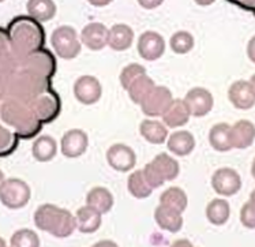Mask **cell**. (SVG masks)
I'll return each instance as SVG.
<instances>
[{
	"instance_id": "obj_27",
	"label": "cell",
	"mask_w": 255,
	"mask_h": 247,
	"mask_svg": "<svg viewBox=\"0 0 255 247\" xmlns=\"http://www.w3.org/2000/svg\"><path fill=\"white\" fill-rule=\"evenodd\" d=\"M139 132L146 141L153 145H161L168 138L167 126L158 121H150V119L143 121L139 126Z\"/></svg>"
},
{
	"instance_id": "obj_26",
	"label": "cell",
	"mask_w": 255,
	"mask_h": 247,
	"mask_svg": "<svg viewBox=\"0 0 255 247\" xmlns=\"http://www.w3.org/2000/svg\"><path fill=\"white\" fill-rule=\"evenodd\" d=\"M86 204L99 211L101 215H105L114 208V195L105 187H94L88 193Z\"/></svg>"
},
{
	"instance_id": "obj_10",
	"label": "cell",
	"mask_w": 255,
	"mask_h": 247,
	"mask_svg": "<svg viewBox=\"0 0 255 247\" xmlns=\"http://www.w3.org/2000/svg\"><path fill=\"white\" fill-rule=\"evenodd\" d=\"M136 49L142 59L153 62V60L161 58L165 52V40L157 32L147 30L139 36Z\"/></svg>"
},
{
	"instance_id": "obj_47",
	"label": "cell",
	"mask_w": 255,
	"mask_h": 247,
	"mask_svg": "<svg viewBox=\"0 0 255 247\" xmlns=\"http://www.w3.org/2000/svg\"><path fill=\"white\" fill-rule=\"evenodd\" d=\"M247 7H255V0H240Z\"/></svg>"
},
{
	"instance_id": "obj_14",
	"label": "cell",
	"mask_w": 255,
	"mask_h": 247,
	"mask_svg": "<svg viewBox=\"0 0 255 247\" xmlns=\"http://www.w3.org/2000/svg\"><path fill=\"white\" fill-rule=\"evenodd\" d=\"M89 145L88 134L81 128L68 130L62 137V153L68 158H77L82 156Z\"/></svg>"
},
{
	"instance_id": "obj_35",
	"label": "cell",
	"mask_w": 255,
	"mask_h": 247,
	"mask_svg": "<svg viewBox=\"0 0 255 247\" xmlns=\"http://www.w3.org/2000/svg\"><path fill=\"white\" fill-rule=\"evenodd\" d=\"M127 187H128V191L131 193V195L138 198V200L147 198L151 194V191H153V189L149 186V183L146 182L142 171H135V172H132L128 176Z\"/></svg>"
},
{
	"instance_id": "obj_19",
	"label": "cell",
	"mask_w": 255,
	"mask_h": 247,
	"mask_svg": "<svg viewBox=\"0 0 255 247\" xmlns=\"http://www.w3.org/2000/svg\"><path fill=\"white\" fill-rule=\"evenodd\" d=\"M154 220L161 230L172 234L179 232L183 227L182 213L164 205L157 206V209L154 211Z\"/></svg>"
},
{
	"instance_id": "obj_37",
	"label": "cell",
	"mask_w": 255,
	"mask_h": 247,
	"mask_svg": "<svg viewBox=\"0 0 255 247\" xmlns=\"http://www.w3.org/2000/svg\"><path fill=\"white\" fill-rule=\"evenodd\" d=\"M10 245L12 247H38L40 238L34 231L23 228L14 232V235L11 237Z\"/></svg>"
},
{
	"instance_id": "obj_16",
	"label": "cell",
	"mask_w": 255,
	"mask_h": 247,
	"mask_svg": "<svg viewBox=\"0 0 255 247\" xmlns=\"http://www.w3.org/2000/svg\"><path fill=\"white\" fill-rule=\"evenodd\" d=\"M228 99L232 106L238 110H250L255 106V96L251 89L250 82L247 81H236L231 85L228 90Z\"/></svg>"
},
{
	"instance_id": "obj_25",
	"label": "cell",
	"mask_w": 255,
	"mask_h": 247,
	"mask_svg": "<svg viewBox=\"0 0 255 247\" xmlns=\"http://www.w3.org/2000/svg\"><path fill=\"white\" fill-rule=\"evenodd\" d=\"M0 66L10 71H15L22 67V60L16 58L12 52L8 32L1 27H0Z\"/></svg>"
},
{
	"instance_id": "obj_5",
	"label": "cell",
	"mask_w": 255,
	"mask_h": 247,
	"mask_svg": "<svg viewBox=\"0 0 255 247\" xmlns=\"http://www.w3.org/2000/svg\"><path fill=\"white\" fill-rule=\"evenodd\" d=\"M31 190L29 184L21 179H7L0 186V202L12 211L25 208L29 204Z\"/></svg>"
},
{
	"instance_id": "obj_39",
	"label": "cell",
	"mask_w": 255,
	"mask_h": 247,
	"mask_svg": "<svg viewBox=\"0 0 255 247\" xmlns=\"http://www.w3.org/2000/svg\"><path fill=\"white\" fill-rule=\"evenodd\" d=\"M18 145V135L0 124V156H8L15 150Z\"/></svg>"
},
{
	"instance_id": "obj_22",
	"label": "cell",
	"mask_w": 255,
	"mask_h": 247,
	"mask_svg": "<svg viewBox=\"0 0 255 247\" xmlns=\"http://www.w3.org/2000/svg\"><path fill=\"white\" fill-rule=\"evenodd\" d=\"M101 213L92 206H82L77 211V228L82 234H93L101 227Z\"/></svg>"
},
{
	"instance_id": "obj_38",
	"label": "cell",
	"mask_w": 255,
	"mask_h": 247,
	"mask_svg": "<svg viewBox=\"0 0 255 247\" xmlns=\"http://www.w3.org/2000/svg\"><path fill=\"white\" fill-rule=\"evenodd\" d=\"M145 74L146 69L143 66L138 63H131L122 70V73H120V84H122V86L126 90H128L131 85L134 84L139 77L145 75Z\"/></svg>"
},
{
	"instance_id": "obj_11",
	"label": "cell",
	"mask_w": 255,
	"mask_h": 247,
	"mask_svg": "<svg viewBox=\"0 0 255 247\" xmlns=\"http://www.w3.org/2000/svg\"><path fill=\"white\" fill-rule=\"evenodd\" d=\"M173 101L171 90L165 86H156L150 95L147 96L145 101L141 104L142 112L146 116H162V114L168 110Z\"/></svg>"
},
{
	"instance_id": "obj_44",
	"label": "cell",
	"mask_w": 255,
	"mask_h": 247,
	"mask_svg": "<svg viewBox=\"0 0 255 247\" xmlns=\"http://www.w3.org/2000/svg\"><path fill=\"white\" fill-rule=\"evenodd\" d=\"M247 56L250 59L253 63H255V36L251 37V40L249 41L247 45Z\"/></svg>"
},
{
	"instance_id": "obj_42",
	"label": "cell",
	"mask_w": 255,
	"mask_h": 247,
	"mask_svg": "<svg viewBox=\"0 0 255 247\" xmlns=\"http://www.w3.org/2000/svg\"><path fill=\"white\" fill-rule=\"evenodd\" d=\"M11 73L12 71L0 66V100H5L8 96V84H10Z\"/></svg>"
},
{
	"instance_id": "obj_40",
	"label": "cell",
	"mask_w": 255,
	"mask_h": 247,
	"mask_svg": "<svg viewBox=\"0 0 255 247\" xmlns=\"http://www.w3.org/2000/svg\"><path fill=\"white\" fill-rule=\"evenodd\" d=\"M143 176H145L146 182L149 183L151 189H157V187H161L162 184L165 183V179L161 175V172L156 168V165L153 163L146 164L145 168L142 169Z\"/></svg>"
},
{
	"instance_id": "obj_46",
	"label": "cell",
	"mask_w": 255,
	"mask_h": 247,
	"mask_svg": "<svg viewBox=\"0 0 255 247\" xmlns=\"http://www.w3.org/2000/svg\"><path fill=\"white\" fill-rule=\"evenodd\" d=\"M198 5H210L213 4L216 0H194Z\"/></svg>"
},
{
	"instance_id": "obj_34",
	"label": "cell",
	"mask_w": 255,
	"mask_h": 247,
	"mask_svg": "<svg viewBox=\"0 0 255 247\" xmlns=\"http://www.w3.org/2000/svg\"><path fill=\"white\" fill-rule=\"evenodd\" d=\"M151 163L156 165V168L161 172V175L165 179V182L169 180H175L179 176L180 172V167L179 163L173 157H171L167 153H160L156 157L153 158Z\"/></svg>"
},
{
	"instance_id": "obj_21",
	"label": "cell",
	"mask_w": 255,
	"mask_h": 247,
	"mask_svg": "<svg viewBox=\"0 0 255 247\" xmlns=\"http://www.w3.org/2000/svg\"><path fill=\"white\" fill-rule=\"evenodd\" d=\"M134 41V30L128 25L118 23L110 29L108 45L114 51H126L132 45Z\"/></svg>"
},
{
	"instance_id": "obj_45",
	"label": "cell",
	"mask_w": 255,
	"mask_h": 247,
	"mask_svg": "<svg viewBox=\"0 0 255 247\" xmlns=\"http://www.w3.org/2000/svg\"><path fill=\"white\" fill-rule=\"evenodd\" d=\"M88 1L92 5H96V7H104V5L111 4L114 0H88Z\"/></svg>"
},
{
	"instance_id": "obj_7",
	"label": "cell",
	"mask_w": 255,
	"mask_h": 247,
	"mask_svg": "<svg viewBox=\"0 0 255 247\" xmlns=\"http://www.w3.org/2000/svg\"><path fill=\"white\" fill-rule=\"evenodd\" d=\"M21 69L30 70L33 73L49 79L55 73L56 62H55L52 53L48 49L41 48V49H37L34 52L29 53L26 58L23 59Z\"/></svg>"
},
{
	"instance_id": "obj_2",
	"label": "cell",
	"mask_w": 255,
	"mask_h": 247,
	"mask_svg": "<svg viewBox=\"0 0 255 247\" xmlns=\"http://www.w3.org/2000/svg\"><path fill=\"white\" fill-rule=\"evenodd\" d=\"M0 118L5 124L14 128L19 138H31L41 130L42 123L29 106V103L7 97L0 106Z\"/></svg>"
},
{
	"instance_id": "obj_9",
	"label": "cell",
	"mask_w": 255,
	"mask_h": 247,
	"mask_svg": "<svg viewBox=\"0 0 255 247\" xmlns=\"http://www.w3.org/2000/svg\"><path fill=\"white\" fill-rule=\"evenodd\" d=\"M212 187L219 195L232 197L242 189V178L234 168H220L212 176Z\"/></svg>"
},
{
	"instance_id": "obj_18",
	"label": "cell",
	"mask_w": 255,
	"mask_h": 247,
	"mask_svg": "<svg viewBox=\"0 0 255 247\" xmlns=\"http://www.w3.org/2000/svg\"><path fill=\"white\" fill-rule=\"evenodd\" d=\"M232 147L246 149L255 141V124L250 121H239L231 126Z\"/></svg>"
},
{
	"instance_id": "obj_43",
	"label": "cell",
	"mask_w": 255,
	"mask_h": 247,
	"mask_svg": "<svg viewBox=\"0 0 255 247\" xmlns=\"http://www.w3.org/2000/svg\"><path fill=\"white\" fill-rule=\"evenodd\" d=\"M139 5H142L146 10H153V8H157L164 3V0H136Z\"/></svg>"
},
{
	"instance_id": "obj_52",
	"label": "cell",
	"mask_w": 255,
	"mask_h": 247,
	"mask_svg": "<svg viewBox=\"0 0 255 247\" xmlns=\"http://www.w3.org/2000/svg\"><path fill=\"white\" fill-rule=\"evenodd\" d=\"M250 198H251L250 201H253V202H254V204H255V190H254V191H253V193H251Z\"/></svg>"
},
{
	"instance_id": "obj_12",
	"label": "cell",
	"mask_w": 255,
	"mask_h": 247,
	"mask_svg": "<svg viewBox=\"0 0 255 247\" xmlns=\"http://www.w3.org/2000/svg\"><path fill=\"white\" fill-rule=\"evenodd\" d=\"M107 161L115 171L128 172L135 167V152L125 143H115L107 152Z\"/></svg>"
},
{
	"instance_id": "obj_4",
	"label": "cell",
	"mask_w": 255,
	"mask_h": 247,
	"mask_svg": "<svg viewBox=\"0 0 255 247\" xmlns=\"http://www.w3.org/2000/svg\"><path fill=\"white\" fill-rule=\"evenodd\" d=\"M51 44L57 56L66 60L75 59L82 49V42L71 26L56 27L51 37Z\"/></svg>"
},
{
	"instance_id": "obj_23",
	"label": "cell",
	"mask_w": 255,
	"mask_h": 247,
	"mask_svg": "<svg viewBox=\"0 0 255 247\" xmlns=\"http://www.w3.org/2000/svg\"><path fill=\"white\" fill-rule=\"evenodd\" d=\"M209 142L217 152H228L232 147V138H231V126L227 123L214 124L209 132Z\"/></svg>"
},
{
	"instance_id": "obj_41",
	"label": "cell",
	"mask_w": 255,
	"mask_h": 247,
	"mask_svg": "<svg viewBox=\"0 0 255 247\" xmlns=\"http://www.w3.org/2000/svg\"><path fill=\"white\" fill-rule=\"evenodd\" d=\"M240 221L246 228L255 230V204L253 201H249L243 205L240 211Z\"/></svg>"
},
{
	"instance_id": "obj_36",
	"label": "cell",
	"mask_w": 255,
	"mask_h": 247,
	"mask_svg": "<svg viewBox=\"0 0 255 247\" xmlns=\"http://www.w3.org/2000/svg\"><path fill=\"white\" fill-rule=\"evenodd\" d=\"M194 37L191 33L186 32V30H180L172 34L171 40H169V47L177 55H186L194 48Z\"/></svg>"
},
{
	"instance_id": "obj_50",
	"label": "cell",
	"mask_w": 255,
	"mask_h": 247,
	"mask_svg": "<svg viewBox=\"0 0 255 247\" xmlns=\"http://www.w3.org/2000/svg\"><path fill=\"white\" fill-rule=\"evenodd\" d=\"M251 174H253V176H254L255 179V158L254 161H253V167H251Z\"/></svg>"
},
{
	"instance_id": "obj_49",
	"label": "cell",
	"mask_w": 255,
	"mask_h": 247,
	"mask_svg": "<svg viewBox=\"0 0 255 247\" xmlns=\"http://www.w3.org/2000/svg\"><path fill=\"white\" fill-rule=\"evenodd\" d=\"M5 179H4V174H3V171L0 169V186H1V183L4 182Z\"/></svg>"
},
{
	"instance_id": "obj_17",
	"label": "cell",
	"mask_w": 255,
	"mask_h": 247,
	"mask_svg": "<svg viewBox=\"0 0 255 247\" xmlns=\"http://www.w3.org/2000/svg\"><path fill=\"white\" fill-rule=\"evenodd\" d=\"M191 118L190 110H188L186 101L182 99H176L171 103L168 110L162 114V122L167 127L171 128H177L184 124H187Z\"/></svg>"
},
{
	"instance_id": "obj_20",
	"label": "cell",
	"mask_w": 255,
	"mask_h": 247,
	"mask_svg": "<svg viewBox=\"0 0 255 247\" xmlns=\"http://www.w3.org/2000/svg\"><path fill=\"white\" fill-rule=\"evenodd\" d=\"M167 146L169 152L184 157L195 149V138L190 131H175L167 138Z\"/></svg>"
},
{
	"instance_id": "obj_6",
	"label": "cell",
	"mask_w": 255,
	"mask_h": 247,
	"mask_svg": "<svg viewBox=\"0 0 255 247\" xmlns=\"http://www.w3.org/2000/svg\"><path fill=\"white\" fill-rule=\"evenodd\" d=\"M29 106L41 123H49L55 121L60 112V100L59 96L53 90H47L42 95L37 96L34 100L29 103Z\"/></svg>"
},
{
	"instance_id": "obj_32",
	"label": "cell",
	"mask_w": 255,
	"mask_h": 247,
	"mask_svg": "<svg viewBox=\"0 0 255 247\" xmlns=\"http://www.w3.org/2000/svg\"><path fill=\"white\" fill-rule=\"evenodd\" d=\"M160 205L168 206L183 213L188 205L187 194L179 187H169L160 195Z\"/></svg>"
},
{
	"instance_id": "obj_30",
	"label": "cell",
	"mask_w": 255,
	"mask_h": 247,
	"mask_svg": "<svg viewBox=\"0 0 255 247\" xmlns=\"http://www.w3.org/2000/svg\"><path fill=\"white\" fill-rule=\"evenodd\" d=\"M229 216H231V206L228 201L217 198L209 202L206 208V217L209 223H212L213 226H224L229 220Z\"/></svg>"
},
{
	"instance_id": "obj_1",
	"label": "cell",
	"mask_w": 255,
	"mask_h": 247,
	"mask_svg": "<svg viewBox=\"0 0 255 247\" xmlns=\"http://www.w3.org/2000/svg\"><path fill=\"white\" fill-rule=\"evenodd\" d=\"M7 32L12 52L22 62L29 53L41 49L44 45V29L40 22L33 19L31 16L21 15L14 18L7 27Z\"/></svg>"
},
{
	"instance_id": "obj_51",
	"label": "cell",
	"mask_w": 255,
	"mask_h": 247,
	"mask_svg": "<svg viewBox=\"0 0 255 247\" xmlns=\"http://www.w3.org/2000/svg\"><path fill=\"white\" fill-rule=\"evenodd\" d=\"M7 246V243H5V241L3 239V238H0V247H4Z\"/></svg>"
},
{
	"instance_id": "obj_31",
	"label": "cell",
	"mask_w": 255,
	"mask_h": 247,
	"mask_svg": "<svg viewBox=\"0 0 255 247\" xmlns=\"http://www.w3.org/2000/svg\"><path fill=\"white\" fill-rule=\"evenodd\" d=\"M59 212H60V208L52 204H44L38 206L34 213V224L38 230L49 232L52 230Z\"/></svg>"
},
{
	"instance_id": "obj_3",
	"label": "cell",
	"mask_w": 255,
	"mask_h": 247,
	"mask_svg": "<svg viewBox=\"0 0 255 247\" xmlns=\"http://www.w3.org/2000/svg\"><path fill=\"white\" fill-rule=\"evenodd\" d=\"M47 90H49V79L30 70L18 69L11 73L7 97L30 103Z\"/></svg>"
},
{
	"instance_id": "obj_8",
	"label": "cell",
	"mask_w": 255,
	"mask_h": 247,
	"mask_svg": "<svg viewBox=\"0 0 255 247\" xmlns=\"http://www.w3.org/2000/svg\"><path fill=\"white\" fill-rule=\"evenodd\" d=\"M103 86L100 81L93 75H82L74 84V96L75 99L85 106L96 104L101 99Z\"/></svg>"
},
{
	"instance_id": "obj_53",
	"label": "cell",
	"mask_w": 255,
	"mask_h": 247,
	"mask_svg": "<svg viewBox=\"0 0 255 247\" xmlns=\"http://www.w3.org/2000/svg\"><path fill=\"white\" fill-rule=\"evenodd\" d=\"M1 1H4V0H0V3H1Z\"/></svg>"
},
{
	"instance_id": "obj_33",
	"label": "cell",
	"mask_w": 255,
	"mask_h": 247,
	"mask_svg": "<svg viewBox=\"0 0 255 247\" xmlns=\"http://www.w3.org/2000/svg\"><path fill=\"white\" fill-rule=\"evenodd\" d=\"M156 88V84H154V81L150 78V77H147V74L145 75H142L139 78L136 79L134 84L131 85L130 89L127 90L128 92V95H130V99L135 104H139L141 106L142 103L145 101V99L147 96L150 95L153 89Z\"/></svg>"
},
{
	"instance_id": "obj_29",
	"label": "cell",
	"mask_w": 255,
	"mask_h": 247,
	"mask_svg": "<svg viewBox=\"0 0 255 247\" xmlns=\"http://www.w3.org/2000/svg\"><path fill=\"white\" fill-rule=\"evenodd\" d=\"M77 228V219L75 216L67 209H62L57 215L55 224H53L52 230L49 231V234H52L53 237L56 238H68L70 235H73V232Z\"/></svg>"
},
{
	"instance_id": "obj_24",
	"label": "cell",
	"mask_w": 255,
	"mask_h": 247,
	"mask_svg": "<svg viewBox=\"0 0 255 247\" xmlns=\"http://www.w3.org/2000/svg\"><path fill=\"white\" fill-rule=\"evenodd\" d=\"M26 10L29 16L40 23L51 21L56 15V4L53 0H27Z\"/></svg>"
},
{
	"instance_id": "obj_13",
	"label": "cell",
	"mask_w": 255,
	"mask_h": 247,
	"mask_svg": "<svg viewBox=\"0 0 255 247\" xmlns=\"http://www.w3.org/2000/svg\"><path fill=\"white\" fill-rule=\"evenodd\" d=\"M184 101L187 104L191 116H195V118L208 115L209 112L213 110L214 106L213 95L203 88H194L190 90L186 95Z\"/></svg>"
},
{
	"instance_id": "obj_48",
	"label": "cell",
	"mask_w": 255,
	"mask_h": 247,
	"mask_svg": "<svg viewBox=\"0 0 255 247\" xmlns=\"http://www.w3.org/2000/svg\"><path fill=\"white\" fill-rule=\"evenodd\" d=\"M250 85H251V89H253V92H254V96H255V74L253 75V77H251Z\"/></svg>"
},
{
	"instance_id": "obj_15",
	"label": "cell",
	"mask_w": 255,
	"mask_h": 247,
	"mask_svg": "<svg viewBox=\"0 0 255 247\" xmlns=\"http://www.w3.org/2000/svg\"><path fill=\"white\" fill-rule=\"evenodd\" d=\"M110 29H107L104 23L92 22L88 23L81 32V42L92 51H101L108 45Z\"/></svg>"
},
{
	"instance_id": "obj_28",
	"label": "cell",
	"mask_w": 255,
	"mask_h": 247,
	"mask_svg": "<svg viewBox=\"0 0 255 247\" xmlns=\"http://www.w3.org/2000/svg\"><path fill=\"white\" fill-rule=\"evenodd\" d=\"M33 157L40 163H48L52 158H55L57 153V143L52 137L49 135H41L38 137L33 143L31 147Z\"/></svg>"
}]
</instances>
